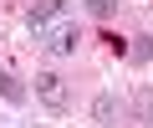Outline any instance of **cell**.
I'll return each mask as SVG.
<instances>
[{
	"label": "cell",
	"instance_id": "1",
	"mask_svg": "<svg viewBox=\"0 0 153 128\" xmlns=\"http://www.w3.org/2000/svg\"><path fill=\"white\" fill-rule=\"evenodd\" d=\"M41 46H46V56H76V46H82V26L61 21V26H51V31L41 36Z\"/></svg>",
	"mask_w": 153,
	"mask_h": 128
},
{
	"label": "cell",
	"instance_id": "7",
	"mask_svg": "<svg viewBox=\"0 0 153 128\" xmlns=\"http://www.w3.org/2000/svg\"><path fill=\"white\" fill-rule=\"evenodd\" d=\"M128 56H133V61H148V56H153V36H133Z\"/></svg>",
	"mask_w": 153,
	"mask_h": 128
},
{
	"label": "cell",
	"instance_id": "5",
	"mask_svg": "<svg viewBox=\"0 0 153 128\" xmlns=\"http://www.w3.org/2000/svg\"><path fill=\"white\" fill-rule=\"evenodd\" d=\"M133 113H138V123H153V87L133 92Z\"/></svg>",
	"mask_w": 153,
	"mask_h": 128
},
{
	"label": "cell",
	"instance_id": "6",
	"mask_svg": "<svg viewBox=\"0 0 153 128\" xmlns=\"http://www.w3.org/2000/svg\"><path fill=\"white\" fill-rule=\"evenodd\" d=\"M0 97L5 103H26V87L16 82V72H0Z\"/></svg>",
	"mask_w": 153,
	"mask_h": 128
},
{
	"label": "cell",
	"instance_id": "4",
	"mask_svg": "<svg viewBox=\"0 0 153 128\" xmlns=\"http://www.w3.org/2000/svg\"><path fill=\"white\" fill-rule=\"evenodd\" d=\"M92 123L97 128H117V97L112 92H97L92 97Z\"/></svg>",
	"mask_w": 153,
	"mask_h": 128
},
{
	"label": "cell",
	"instance_id": "3",
	"mask_svg": "<svg viewBox=\"0 0 153 128\" xmlns=\"http://www.w3.org/2000/svg\"><path fill=\"white\" fill-rule=\"evenodd\" d=\"M66 16V0H31V5H26V26L31 31H46L51 21H61Z\"/></svg>",
	"mask_w": 153,
	"mask_h": 128
},
{
	"label": "cell",
	"instance_id": "2",
	"mask_svg": "<svg viewBox=\"0 0 153 128\" xmlns=\"http://www.w3.org/2000/svg\"><path fill=\"white\" fill-rule=\"evenodd\" d=\"M36 103H46L51 113H66V103H71V97H66L61 72H51V67H46V72H36Z\"/></svg>",
	"mask_w": 153,
	"mask_h": 128
}]
</instances>
